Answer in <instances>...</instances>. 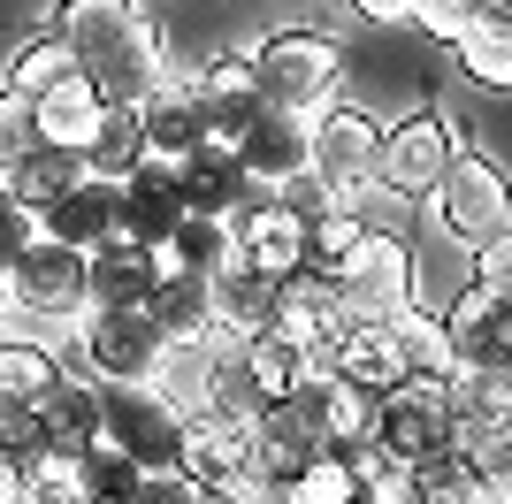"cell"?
<instances>
[{"instance_id": "obj_28", "label": "cell", "mask_w": 512, "mask_h": 504, "mask_svg": "<svg viewBox=\"0 0 512 504\" xmlns=\"http://www.w3.org/2000/svg\"><path fill=\"white\" fill-rule=\"evenodd\" d=\"M390 329H398V352H406L413 375H436V382H459V375H467V367H459V352H451L444 314H436V306H398V314H390Z\"/></svg>"}, {"instance_id": "obj_17", "label": "cell", "mask_w": 512, "mask_h": 504, "mask_svg": "<svg viewBox=\"0 0 512 504\" xmlns=\"http://www.w3.org/2000/svg\"><path fill=\"white\" fill-rule=\"evenodd\" d=\"M130 115H138V161L184 168L199 153V100H192V84H184V69H169Z\"/></svg>"}, {"instance_id": "obj_3", "label": "cell", "mask_w": 512, "mask_h": 504, "mask_svg": "<svg viewBox=\"0 0 512 504\" xmlns=\"http://www.w3.org/2000/svg\"><path fill=\"white\" fill-rule=\"evenodd\" d=\"M421 207H428V222H436V237L474 252L482 237H497L512 222V168L490 161V153H474V146H459L451 168H444V184L428 191Z\"/></svg>"}, {"instance_id": "obj_38", "label": "cell", "mask_w": 512, "mask_h": 504, "mask_svg": "<svg viewBox=\"0 0 512 504\" xmlns=\"http://www.w3.org/2000/svg\"><path fill=\"white\" fill-rule=\"evenodd\" d=\"M199 497V482L184 474L176 459H153V466H138V482H130V497L123 504H192Z\"/></svg>"}, {"instance_id": "obj_30", "label": "cell", "mask_w": 512, "mask_h": 504, "mask_svg": "<svg viewBox=\"0 0 512 504\" xmlns=\"http://www.w3.org/2000/svg\"><path fill=\"white\" fill-rule=\"evenodd\" d=\"M161 245L176 252V268H192V275H214V268H230V260H245V252H237V230L222 214H199V207H184V222H176Z\"/></svg>"}, {"instance_id": "obj_11", "label": "cell", "mask_w": 512, "mask_h": 504, "mask_svg": "<svg viewBox=\"0 0 512 504\" xmlns=\"http://www.w3.org/2000/svg\"><path fill=\"white\" fill-rule=\"evenodd\" d=\"M444 336H451V352H459L467 375L512 367V291H490V283L467 275V283L444 298Z\"/></svg>"}, {"instance_id": "obj_36", "label": "cell", "mask_w": 512, "mask_h": 504, "mask_svg": "<svg viewBox=\"0 0 512 504\" xmlns=\"http://www.w3.org/2000/svg\"><path fill=\"white\" fill-rule=\"evenodd\" d=\"M85 168H100V176H130L138 168V115L130 107H107L100 138L85 146Z\"/></svg>"}, {"instance_id": "obj_42", "label": "cell", "mask_w": 512, "mask_h": 504, "mask_svg": "<svg viewBox=\"0 0 512 504\" xmlns=\"http://www.w3.org/2000/svg\"><path fill=\"white\" fill-rule=\"evenodd\" d=\"M39 443H46V420H39V405L0 398V451H8V459H31Z\"/></svg>"}, {"instance_id": "obj_2", "label": "cell", "mask_w": 512, "mask_h": 504, "mask_svg": "<svg viewBox=\"0 0 512 504\" xmlns=\"http://www.w3.org/2000/svg\"><path fill=\"white\" fill-rule=\"evenodd\" d=\"M253 84L268 107H291V115H321V107L344 92V46L329 31H276V39L245 46Z\"/></svg>"}, {"instance_id": "obj_32", "label": "cell", "mask_w": 512, "mask_h": 504, "mask_svg": "<svg viewBox=\"0 0 512 504\" xmlns=\"http://www.w3.org/2000/svg\"><path fill=\"white\" fill-rule=\"evenodd\" d=\"M69 69H77V54H69V39L46 23V31H31V39L8 54V92H23V100H39L46 84H62Z\"/></svg>"}, {"instance_id": "obj_52", "label": "cell", "mask_w": 512, "mask_h": 504, "mask_svg": "<svg viewBox=\"0 0 512 504\" xmlns=\"http://www.w3.org/2000/svg\"><path fill=\"white\" fill-rule=\"evenodd\" d=\"M92 504H123V497H92Z\"/></svg>"}, {"instance_id": "obj_19", "label": "cell", "mask_w": 512, "mask_h": 504, "mask_svg": "<svg viewBox=\"0 0 512 504\" xmlns=\"http://www.w3.org/2000/svg\"><path fill=\"white\" fill-rule=\"evenodd\" d=\"M107 123V100L92 92L85 69H69L62 84H46L39 100H31V130H39V146H62V153H85Z\"/></svg>"}, {"instance_id": "obj_33", "label": "cell", "mask_w": 512, "mask_h": 504, "mask_svg": "<svg viewBox=\"0 0 512 504\" xmlns=\"http://www.w3.org/2000/svg\"><path fill=\"white\" fill-rule=\"evenodd\" d=\"M321 443L329 451H360V443H375V390H360V382H329V398H321Z\"/></svg>"}, {"instance_id": "obj_12", "label": "cell", "mask_w": 512, "mask_h": 504, "mask_svg": "<svg viewBox=\"0 0 512 504\" xmlns=\"http://www.w3.org/2000/svg\"><path fill=\"white\" fill-rule=\"evenodd\" d=\"M39 237H62V245H77V252L123 237V176H100V168L69 176L39 207Z\"/></svg>"}, {"instance_id": "obj_29", "label": "cell", "mask_w": 512, "mask_h": 504, "mask_svg": "<svg viewBox=\"0 0 512 504\" xmlns=\"http://www.w3.org/2000/svg\"><path fill=\"white\" fill-rule=\"evenodd\" d=\"M367 199H337V207H321L314 222H306V260H314L321 275H344L352 268V252L367 245Z\"/></svg>"}, {"instance_id": "obj_13", "label": "cell", "mask_w": 512, "mask_h": 504, "mask_svg": "<svg viewBox=\"0 0 512 504\" xmlns=\"http://www.w3.org/2000/svg\"><path fill=\"white\" fill-rule=\"evenodd\" d=\"M184 84H192V100H199V138H207V146H230V153H237V138H245V123L268 107L245 54H222V62H207V69H184Z\"/></svg>"}, {"instance_id": "obj_16", "label": "cell", "mask_w": 512, "mask_h": 504, "mask_svg": "<svg viewBox=\"0 0 512 504\" xmlns=\"http://www.w3.org/2000/svg\"><path fill=\"white\" fill-rule=\"evenodd\" d=\"M237 161H245V176H260L268 191L291 184V176H306V168H314V115L260 107L253 123H245V138H237Z\"/></svg>"}, {"instance_id": "obj_41", "label": "cell", "mask_w": 512, "mask_h": 504, "mask_svg": "<svg viewBox=\"0 0 512 504\" xmlns=\"http://www.w3.org/2000/svg\"><path fill=\"white\" fill-rule=\"evenodd\" d=\"M467 459H474V474H490V482L512 489V413H497L490 428L467 443Z\"/></svg>"}, {"instance_id": "obj_45", "label": "cell", "mask_w": 512, "mask_h": 504, "mask_svg": "<svg viewBox=\"0 0 512 504\" xmlns=\"http://www.w3.org/2000/svg\"><path fill=\"white\" fill-rule=\"evenodd\" d=\"M276 199H283V207H291V214H299V222H314L321 207H337L344 191H329V184H321V176H314V168H306V176H291V184H276Z\"/></svg>"}, {"instance_id": "obj_14", "label": "cell", "mask_w": 512, "mask_h": 504, "mask_svg": "<svg viewBox=\"0 0 512 504\" xmlns=\"http://www.w3.org/2000/svg\"><path fill=\"white\" fill-rule=\"evenodd\" d=\"M222 367H230V344H207V336H184V344H176V336H161L146 390L169 405L176 420H192V413H207V405H214V390H222Z\"/></svg>"}, {"instance_id": "obj_8", "label": "cell", "mask_w": 512, "mask_h": 504, "mask_svg": "<svg viewBox=\"0 0 512 504\" xmlns=\"http://www.w3.org/2000/svg\"><path fill=\"white\" fill-rule=\"evenodd\" d=\"M375 443L390 459H428V451H451V382L436 375H406L398 390L375 398Z\"/></svg>"}, {"instance_id": "obj_15", "label": "cell", "mask_w": 512, "mask_h": 504, "mask_svg": "<svg viewBox=\"0 0 512 504\" xmlns=\"http://www.w3.org/2000/svg\"><path fill=\"white\" fill-rule=\"evenodd\" d=\"M268 329H276L283 344H299V352H314V344H337V329H344L337 275H321L314 260H299L291 275H276V314H268Z\"/></svg>"}, {"instance_id": "obj_50", "label": "cell", "mask_w": 512, "mask_h": 504, "mask_svg": "<svg viewBox=\"0 0 512 504\" xmlns=\"http://www.w3.org/2000/svg\"><path fill=\"white\" fill-rule=\"evenodd\" d=\"M482 8H490V16H497V23H512V0H482Z\"/></svg>"}, {"instance_id": "obj_44", "label": "cell", "mask_w": 512, "mask_h": 504, "mask_svg": "<svg viewBox=\"0 0 512 504\" xmlns=\"http://www.w3.org/2000/svg\"><path fill=\"white\" fill-rule=\"evenodd\" d=\"M482 16V0H421V8H413V23H421L428 39H459V31H467V23Z\"/></svg>"}, {"instance_id": "obj_7", "label": "cell", "mask_w": 512, "mask_h": 504, "mask_svg": "<svg viewBox=\"0 0 512 504\" xmlns=\"http://www.w3.org/2000/svg\"><path fill=\"white\" fill-rule=\"evenodd\" d=\"M153 352H161V329H153L146 306H92V314L77 321V352H69V367L92 375L100 390H115V382H146Z\"/></svg>"}, {"instance_id": "obj_20", "label": "cell", "mask_w": 512, "mask_h": 504, "mask_svg": "<svg viewBox=\"0 0 512 504\" xmlns=\"http://www.w3.org/2000/svg\"><path fill=\"white\" fill-rule=\"evenodd\" d=\"M153 245L138 237H107L85 252V306H146L153 298Z\"/></svg>"}, {"instance_id": "obj_27", "label": "cell", "mask_w": 512, "mask_h": 504, "mask_svg": "<svg viewBox=\"0 0 512 504\" xmlns=\"http://www.w3.org/2000/svg\"><path fill=\"white\" fill-rule=\"evenodd\" d=\"M451 62H459V77L482 84V92H505L512 100V23H497L490 8L451 39Z\"/></svg>"}, {"instance_id": "obj_31", "label": "cell", "mask_w": 512, "mask_h": 504, "mask_svg": "<svg viewBox=\"0 0 512 504\" xmlns=\"http://www.w3.org/2000/svg\"><path fill=\"white\" fill-rule=\"evenodd\" d=\"M268 497H276V504H352V497H360V474H352L344 451H314V459H306L291 482H276Z\"/></svg>"}, {"instance_id": "obj_46", "label": "cell", "mask_w": 512, "mask_h": 504, "mask_svg": "<svg viewBox=\"0 0 512 504\" xmlns=\"http://www.w3.org/2000/svg\"><path fill=\"white\" fill-rule=\"evenodd\" d=\"M0 504H39L31 482H23V459H8V451H0Z\"/></svg>"}, {"instance_id": "obj_48", "label": "cell", "mask_w": 512, "mask_h": 504, "mask_svg": "<svg viewBox=\"0 0 512 504\" xmlns=\"http://www.w3.org/2000/svg\"><path fill=\"white\" fill-rule=\"evenodd\" d=\"M459 504H512V489H505V482H490V474H474Z\"/></svg>"}, {"instance_id": "obj_4", "label": "cell", "mask_w": 512, "mask_h": 504, "mask_svg": "<svg viewBox=\"0 0 512 504\" xmlns=\"http://www.w3.org/2000/svg\"><path fill=\"white\" fill-rule=\"evenodd\" d=\"M459 146H467V138H459V123H451L444 107L398 115V123H383V153H375V184L367 191H390V199H413V207H421L428 191L444 184V168H451Z\"/></svg>"}, {"instance_id": "obj_24", "label": "cell", "mask_w": 512, "mask_h": 504, "mask_svg": "<svg viewBox=\"0 0 512 504\" xmlns=\"http://www.w3.org/2000/svg\"><path fill=\"white\" fill-rule=\"evenodd\" d=\"M214 291V321H222V344H237V336L268 329V314H276V275H260L253 260H230V268L207 275Z\"/></svg>"}, {"instance_id": "obj_40", "label": "cell", "mask_w": 512, "mask_h": 504, "mask_svg": "<svg viewBox=\"0 0 512 504\" xmlns=\"http://www.w3.org/2000/svg\"><path fill=\"white\" fill-rule=\"evenodd\" d=\"M23 245H39V207H23L16 191L0 184V275L23 260Z\"/></svg>"}, {"instance_id": "obj_21", "label": "cell", "mask_w": 512, "mask_h": 504, "mask_svg": "<svg viewBox=\"0 0 512 504\" xmlns=\"http://www.w3.org/2000/svg\"><path fill=\"white\" fill-rule=\"evenodd\" d=\"M329 359H337V375L344 382H360V390H398V382L413 375L406 367V352H398V329L390 321H344L337 329V344H329Z\"/></svg>"}, {"instance_id": "obj_5", "label": "cell", "mask_w": 512, "mask_h": 504, "mask_svg": "<svg viewBox=\"0 0 512 504\" xmlns=\"http://www.w3.org/2000/svg\"><path fill=\"white\" fill-rule=\"evenodd\" d=\"M176 466H184L199 489L230 497V504L268 497V482L253 474V420L214 413V405H207V413H192L184 428H176Z\"/></svg>"}, {"instance_id": "obj_1", "label": "cell", "mask_w": 512, "mask_h": 504, "mask_svg": "<svg viewBox=\"0 0 512 504\" xmlns=\"http://www.w3.org/2000/svg\"><path fill=\"white\" fill-rule=\"evenodd\" d=\"M54 31L69 39L77 69L107 107H138L169 77V46H161V23L146 16V0H54Z\"/></svg>"}, {"instance_id": "obj_34", "label": "cell", "mask_w": 512, "mask_h": 504, "mask_svg": "<svg viewBox=\"0 0 512 504\" xmlns=\"http://www.w3.org/2000/svg\"><path fill=\"white\" fill-rule=\"evenodd\" d=\"M69 176H85V153H62V146H31L16 168H8V191H16L23 207H46Z\"/></svg>"}, {"instance_id": "obj_35", "label": "cell", "mask_w": 512, "mask_h": 504, "mask_svg": "<svg viewBox=\"0 0 512 504\" xmlns=\"http://www.w3.org/2000/svg\"><path fill=\"white\" fill-rule=\"evenodd\" d=\"M467 245H451V237H436V252H413V306H436L444 314V298L467 283Z\"/></svg>"}, {"instance_id": "obj_51", "label": "cell", "mask_w": 512, "mask_h": 504, "mask_svg": "<svg viewBox=\"0 0 512 504\" xmlns=\"http://www.w3.org/2000/svg\"><path fill=\"white\" fill-rule=\"evenodd\" d=\"M192 504H230V497H214V489H199V497H192Z\"/></svg>"}, {"instance_id": "obj_23", "label": "cell", "mask_w": 512, "mask_h": 504, "mask_svg": "<svg viewBox=\"0 0 512 504\" xmlns=\"http://www.w3.org/2000/svg\"><path fill=\"white\" fill-rule=\"evenodd\" d=\"M62 375H69V352L46 329H0V398L39 405Z\"/></svg>"}, {"instance_id": "obj_22", "label": "cell", "mask_w": 512, "mask_h": 504, "mask_svg": "<svg viewBox=\"0 0 512 504\" xmlns=\"http://www.w3.org/2000/svg\"><path fill=\"white\" fill-rule=\"evenodd\" d=\"M176 222H184V176H176L169 161H138L123 176V237L161 245Z\"/></svg>"}, {"instance_id": "obj_37", "label": "cell", "mask_w": 512, "mask_h": 504, "mask_svg": "<svg viewBox=\"0 0 512 504\" xmlns=\"http://www.w3.org/2000/svg\"><path fill=\"white\" fill-rule=\"evenodd\" d=\"M130 482H138V459L100 428V436L85 443V489L92 497H130Z\"/></svg>"}, {"instance_id": "obj_6", "label": "cell", "mask_w": 512, "mask_h": 504, "mask_svg": "<svg viewBox=\"0 0 512 504\" xmlns=\"http://www.w3.org/2000/svg\"><path fill=\"white\" fill-rule=\"evenodd\" d=\"M8 314L39 321V329H77L92 314L85 306V252L62 245V237L23 245V260L8 268Z\"/></svg>"}, {"instance_id": "obj_25", "label": "cell", "mask_w": 512, "mask_h": 504, "mask_svg": "<svg viewBox=\"0 0 512 504\" xmlns=\"http://www.w3.org/2000/svg\"><path fill=\"white\" fill-rule=\"evenodd\" d=\"M237 252H245L260 275H291L306 260V222L283 207V199H260V207L237 222Z\"/></svg>"}, {"instance_id": "obj_43", "label": "cell", "mask_w": 512, "mask_h": 504, "mask_svg": "<svg viewBox=\"0 0 512 504\" xmlns=\"http://www.w3.org/2000/svg\"><path fill=\"white\" fill-rule=\"evenodd\" d=\"M467 268H474V283H490V291H512V222L467 252Z\"/></svg>"}, {"instance_id": "obj_26", "label": "cell", "mask_w": 512, "mask_h": 504, "mask_svg": "<svg viewBox=\"0 0 512 504\" xmlns=\"http://www.w3.org/2000/svg\"><path fill=\"white\" fill-rule=\"evenodd\" d=\"M146 314H153V329L161 336H207V344H222V321H214V291H207V275H192V268H176V275H161L153 283V298H146Z\"/></svg>"}, {"instance_id": "obj_39", "label": "cell", "mask_w": 512, "mask_h": 504, "mask_svg": "<svg viewBox=\"0 0 512 504\" xmlns=\"http://www.w3.org/2000/svg\"><path fill=\"white\" fill-rule=\"evenodd\" d=\"M31 146H39V130H31V100L0 84V176H8V168H16Z\"/></svg>"}, {"instance_id": "obj_18", "label": "cell", "mask_w": 512, "mask_h": 504, "mask_svg": "<svg viewBox=\"0 0 512 504\" xmlns=\"http://www.w3.org/2000/svg\"><path fill=\"white\" fill-rule=\"evenodd\" d=\"M100 420H107V436L123 443L138 466L176 459V428H184V420L153 398L146 382H115V390H100Z\"/></svg>"}, {"instance_id": "obj_49", "label": "cell", "mask_w": 512, "mask_h": 504, "mask_svg": "<svg viewBox=\"0 0 512 504\" xmlns=\"http://www.w3.org/2000/svg\"><path fill=\"white\" fill-rule=\"evenodd\" d=\"M482 382H490V398H497V405L512 413V367H497V375H482Z\"/></svg>"}, {"instance_id": "obj_9", "label": "cell", "mask_w": 512, "mask_h": 504, "mask_svg": "<svg viewBox=\"0 0 512 504\" xmlns=\"http://www.w3.org/2000/svg\"><path fill=\"white\" fill-rule=\"evenodd\" d=\"M344 321H390L398 306H413V245L390 230H367V245L352 252V268L337 275Z\"/></svg>"}, {"instance_id": "obj_10", "label": "cell", "mask_w": 512, "mask_h": 504, "mask_svg": "<svg viewBox=\"0 0 512 504\" xmlns=\"http://www.w3.org/2000/svg\"><path fill=\"white\" fill-rule=\"evenodd\" d=\"M375 153H383V123L337 92V100L314 115V176L329 191H344V199H360V191L375 184Z\"/></svg>"}, {"instance_id": "obj_47", "label": "cell", "mask_w": 512, "mask_h": 504, "mask_svg": "<svg viewBox=\"0 0 512 504\" xmlns=\"http://www.w3.org/2000/svg\"><path fill=\"white\" fill-rule=\"evenodd\" d=\"M352 8H360L367 23H413V8H421V0H352Z\"/></svg>"}]
</instances>
